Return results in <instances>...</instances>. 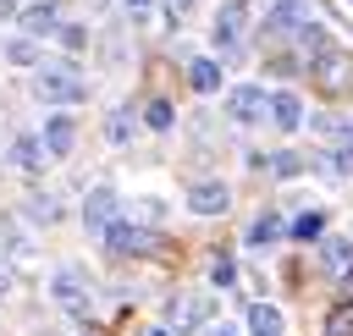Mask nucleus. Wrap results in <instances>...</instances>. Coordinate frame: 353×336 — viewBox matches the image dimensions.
<instances>
[{
	"label": "nucleus",
	"instance_id": "29",
	"mask_svg": "<svg viewBox=\"0 0 353 336\" xmlns=\"http://www.w3.org/2000/svg\"><path fill=\"white\" fill-rule=\"evenodd\" d=\"M199 336H237V325H226V319H221V325H204Z\"/></svg>",
	"mask_w": 353,
	"mask_h": 336
},
{
	"label": "nucleus",
	"instance_id": "14",
	"mask_svg": "<svg viewBox=\"0 0 353 336\" xmlns=\"http://www.w3.org/2000/svg\"><path fill=\"white\" fill-rule=\"evenodd\" d=\"M50 28H55V0H28V6H22V33L39 39V33H50Z\"/></svg>",
	"mask_w": 353,
	"mask_h": 336
},
{
	"label": "nucleus",
	"instance_id": "27",
	"mask_svg": "<svg viewBox=\"0 0 353 336\" xmlns=\"http://www.w3.org/2000/svg\"><path fill=\"white\" fill-rule=\"evenodd\" d=\"M270 171H276V176H298L303 160H298V154H270Z\"/></svg>",
	"mask_w": 353,
	"mask_h": 336
},
{
	"label": "nucleus",
	"instance_id": "28",
	"mask_svg": "<svg viewBox=\"0 0 353 336\" xmlns=\"http://www.w3.org/2000/svg\"><path fill=\"white\" fill-rule=\"evenodd\" d=\"M210 281H215V286H232V281H237V264H232V259H215V264H210Z\"/></svg>",
	"mask_w": 353,
	"mask_h": 336
},
{
	"label": "nucleus",
	"instance_id": "5",
	"mask_svg": "<svg viewBox=\"0 0 353 336\" xmlns=\"http://www.w3.org/2000/svg\"><path fill=\"white\" fill-rule=\"evenodd\" d=\"M50 297H55L61 308L83 314V308H88V297H94V281H88V270H77V264H61V270L50 275Z\"/></svg>",
	"mask_w": 353,
	"mask_h": 336
},
{
	"label": "nucleus",
	"instance_id": "16",
	"mask_svg": "<svg viewBox=\"0 0 353 336\" xmlns=\"http://www.w3.org/2000/svg\"><path fill=\"white\" fill-rule=\"evenodd\" d=\"M303 22H314L303 0H270V28H303Z\"/></svg>",
	"mask_w": 353,
	"mask_h": 336
},
{
	"label": "nucleus",
	"instance_id": "1",
	"mask_svg": "<svg viewBox=\"0 0 353 336\" xmlns=\"http://www.w3.org/2000/svg\"><path fill=\"white\" fill-rule=\"evenodd\" d=\"M210 297L204 292H176L171 303H165V330H176V336H193V330H204L210 325Z\"/></svg>",
	"mask_w": 353,
	"mask_h": 336
},
{
	"label": "nucleus",
	"instance_id": "23",
	"mask_svg": "<svg viewBox=\"0 0 353 336\" xmlns=\"http://www.w3.org/2000/svg\"><path fill=\"white\" fill-rule=\"evenodd\" d=\"M55 215H61V204H55L50 193H33V198H28V220H44V226H50Z\"/></svg>",
	"mask_w": 353,
	"mask_h": 336
},
{
	"label": "nucleus",
	"instance_id": "11",
	"mask_svg": "<svg viewBox=\"0 0 353 336\" xmlns=\"http://www.w3.org/2000/svg\"><path fill=\"white\" fill-rule=\"evenodd\" d=\"M270 121H276V132H298L303 127V99L292 88H276L270 94Z\"/></svg>",
	"mask_w": 353,
	"mask_h": 336
},
{
	"label": "nucleus",
	"instance_id": "30",
	"mask_svg": "<svg viewBox=\"0 0 353 336\" xmlns=\"http://www.w3.org/2000/svg\"><path fill=\"white\" fill-rule=\"evenodd\" d=\"M121 6H127L132 17H149V6H154V0H121Z\"/></svg>",
	"mask_w": 353,
	"mask_h": 336
},
{
	"label": "nucleus",
	"instance_id": "31",
	"mask_svg": "<svg viewBox=\"0 0 353 336\" xmlns=\"http://www.w3.org/2000/svg\"><path fill=\"white\" fill-rule=\"evenodd\" d=\"M171 6H176V11H182V6H193V0H171Z\"/></svg>",
	"mask_w": 353,
	"mask_h": 336
},
{
	"label": "nucleus",
	"instance_id": "19",
	"mask_svg": "<svg viewBox=\"0 0 353 336\" xmlns=\"http://www.w3.org/2000/svg\"><path fill=\"white\" fill-rule=\"evenodd\" d=\"M248 330L254 336H281V308L276 303H254L248 308Z\"/></svg>",
	"mask_w": 353,
	"mask_h": 336
},
{
	"label": "nucleus",
	"instance_id": "32",
	"mask_svg": "<svg viewBox=\"0 0 353 336\" xmlns=\"http://www.w3.org/2000/svg\"><path fill=\"white\" fill-rule=\"evenodd\" d=\"M347 286H353V275H347Z\"/></svg>",
	"mask_w": 353,
	"mask_h": 336
},
{
	"label": "nucleus",
	"instance_id": "20",
	"mask_svg": "<svg viewBox=\"0 0 353 336\" xmlns=\"http://www.w3.org/2000/svg\"><path fill=\"white\" fill-rule=\"evenodd\" d=\"M287 231H292L298 242H320V237H325V209H303V215H298Z\"/></svg>",
	"mask_w": 353,
	"mask_h": 336
},
{
	"label": "nucleus",
	"instance_id": "18",
	"mask_svg": "<svg viewBox=\"0 0 353 336\" xmlns=\"http://www.w3.org/2000/svg\"><path fill=\"white\" fill-rule=\"evenodd\" d=\"M281 231H287V226H281V215H270V209H265V215H254V226H248V248H270Z\"/></svg>",
	"mask_w": 353,
	"mask_h": 336
},
{
	"label": "nucleus",
	"instance_id": "2",
	"mask_svg": "<svg viewBox=\"0 0 353 336\" xmlns=\"http://www.w3.org/2000/svg\"><path fill=\"white\" fill-rule=\"evenodd\" d=\"M309 77H314V88L320 94H342L347 83H353V50H325V55H314L309 61Z\"/></svg>",
	"mask_w": 353,
	"mask_h": 336
},
{
	"label": "nucleus",
	"instance_id": "22",
	"mask_svg": "<svg viewBox=\"0 0 353 336\" xmlns=\"http://www.w3.org/2000/svg\"><path fill=\"white\" fill-rule=\"evenodd\" d=\"M105 143H116V149L132 143V110H110L105 116Z\"/></svg>",
	"mask_w": 353,
	"mask_h": 336
},
{
	"label": "nucleus",
	"instance_id": "6",
	"mask_svg": "<svg viewBox=\"0 0 353 336\" xmlns=\"http://www.w3.org/2000/svg\"><path fill=\"white\" fill-rule=\"evenodd\" d=\"M210 39H215V50L221 55H237L243 50V39H248V11L232 0V6H221L215 11V22H210Z\"/></svg>",
	"mask_w": 353,
	"mask_h": 336
},
{
	"label": "nucleus",
	"instance_id": "24",
	"mask_svg": "<svg viewBox=\"0 0 353 336\" xmlns=\"http://www.w3.org/2000/svg\"><path fill=\"white\" fill-rule=\"evenodd\" d=\"M325 336H353V303H342V308L325 314Z\"/></svg>",
	"mask_w": 353,
	"mask_h": 336
},
{
	"label": "nucleus",
	"instance_id": "8",
	"mask_svg": "<svg viewBox=\"0 0 353 336\" xmlns=\"http://www.w3.org/2000/svg\"><path fill=\"white\" fill-rule=\"evenodd\" d=\"M226 204H232V187L226 182H215V176L188 182V209L193 215H226Z\"/></svg>",
	"mask_w": 353,
	"mask_h": 336
},
{
	"label": "nucleus",
	"instance_id": "4",
	"mask_svg": "<svg viewBox=\"0 0 353 336\" xmlns=\"http://www.w3.org/2000/svg\"><path fill=\"white\" fill-rule=\"evenodd\" d=\"M226 116H232L237 127H259V121L270 116V94H265L259 83H237V88H226Z\"/></svg>",
	"mask_w": 353,
	"mask_h": 336
},
{
	"label": "nucleus",
	"instance_id": "17",
	"mask_svg": "<svg viewBox=\"0 0 353 336\" xmlns=\"http://www.w3.org/2000/svg\"><path fill=\"white\" fill-rule=\"evenodd\" d=\"M298 44H303V61H314V55H325V50H336V39L320 28V22H303L298 28Z\"/></svg>",
	"mask_w": 353,
	"mask_h": 336
},
{
	"label": "nucleus",
	"instance_id": "10",
	"mask_svg": "<svg viewBox=\"0 0 353 336\" xmlns=\"http://www.w3.org/2000/svg\"><path fill=\"white\" fill-rule=\"evenodd\" d=\"M39 138H44V154H50V160H66V154H72V143H77V121H72L66 110H55V116L44 121V132H39Z\"/></svg>",
	"mask_w": 353,
	"mask_h": 336
},
{
	"label": "nucleus",
	"instance_id": "3",
	"mask_svg": "<svg viewBox=\"0 0 353 336\" xmlns=\"http://www.w3.org/2000/svg\"><path fill=\"white\" fill-rule=\"evenodd\" d=\"M33 88H39V105H77L88 94L72 66H39V83Z\"/></svg>",
	"mask_w": 353,
	"mask_h": 336
},
{
	"label": "nucleus",
	"instance_id": "13",
	"mask_svg": "<svg viewBox=\"0 0 353 336\" xmlns=\"http://www.w3.org/2000/svg\"><path fill=\"white\" fill-rule=\"evenodd\" d=\"M320 264H325V275H353V242L347 237H325L320 242Z\"/></svg>",
	"mask_w": 353,
	"mask_h": 336
},
{
	"label": "nucleus",
	"instance_id": "26",
	"mask_svg": "<svg viewBox=\"0 0 353 336\" xmlns=\"http://www.w3.org/2000/svg\"><path fill=\"white\" fill-rule=\"evenodd\" d=\"M160 215H165L160 198H132V220H160Z\"/></svg>",
	"mask_w": 353,
	"mask_h": 336
},
{
	"label": "nucleus",
	"instance_id": "21",
	"mask_svg": "<svg viewBox=\"0 0 353 336\" xmlns=\"http://www.w3.org/2000/svg\"><path fill=\"white\" fill-rule=\"evenodd\" d=\"M188 83H193L199 94H215V88H221V66H215V61H193V66H188Z\"/></svg>",
	"mask_w": 353,
	"mask_h": 336
},
{
	"label": "nucleus",
	"instance_id": "25",
	"mask_svg": "<svg viewBox=\"0 0 353 336\" xmlns=\"http://www.w3.org/2000/svg\"><path fill=\"white\" fill-rule=\"evenodd\" d=\"M143 127L165 132V127H171V105H165V99H149V110H143Z\"/></svg>",
	"mask_w": 353,
	"mask_h": 336
},
{
	"label": "nucleus",
	"instance_id": "15",
	"mask_svg": "<svg viewBox=\"0 0 353 336\" xmlns=\"http://www.w3.org/2000/svg\"><path fill=\"white\" fill-rule=\"evenodd\" d=\"M0 55H6V66H39V39L17 33V39H6V44H0Z\"/></svg>",
	"mask_w": 353,
	"mask_h": 336
},
{
	"label": "nucleus",
	"instance_id": "12",
	"mask_svg": "<svg viewBox=\"0 0 353 336\" xmlns=\"http://www.w3.org/2000/svg\"><path fill=\"white\" fill-rule=\"evenodd\" d=\"M44 160H50V154H44V138H39V132H22V138H11V165H17V171L39 176V171H44Z\"/></svg>",
	"mask_w": 353,
	"mask_h": 336
},
{
	"label": "nucleus",
	"instance_id": "9",
	"mask_svg": "<svg viewBox=\"0 0 353 336\" xmlns=\"http://www.w3.org/2000/svg\"><path fill=\"white\" fill-rule=\"evenodd\" d=\"M105 242H110V253H149L160 237H154L149 226H138V220H116V226L105 231Z\"/></svg>",
	"mask_w": 353,
	"mask_h": 336
},
{
	"label": "nucleus",
	"instance_id": "33",
	"mask_svg": "<svg viewBox=\"0 0 353 336\" xmlns=\"http://www.w3.org/2000/svg\"><path fill=\"white\" fill-rule=\"evenodd\" d=\"M347 6H353V0H347Z\"/></svg>",
	"mask_w": 353,
	"mask_h": 336
},
{
	"label": "nucleus",
	"instance_id": "7",
	"mask_svg": "<svg viewBox=\"0 0 353 336\" xmlns=\"http://www.w3.org/2000/svg\"><path fill=\"white\" fill-rule=\"evenodd\" d=\"M116 220H121V198H116V187H94V193L83 198V226L105 237Z\"/></svg>",
	"mask_w": 353,
	"mask_h": 336
}]
</instances>
